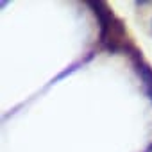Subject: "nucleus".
Here are the masks:
<instances>
[{
  "label": "nucleus",
  "mask_w": 152,
  "mask_h": 152,
  "mask_svg": "<svg viewBox=\"0 0 152 152\" xmlns=\"http://www.w3.org/2000/svg\"><path fill=\"white\" fill-rule=\"evenodd\" d=\"M88 7L93 11L97 22H99V43L102 48L107 52H127L131 47L127 39V31L124 20H120L109 4L102 2V0H95V2H88Z\"/></svg>",
  "instance_id": "1"
},
{
  "label": "nucleus",
  "mask_w": 152,
  "mask_h": 152,
  "mask_svg": "<svg viewBox=\"0 0 152 152\" xmlns=\"http://www.w3.org/2000/svg\"><path fill=\"white\" fill-rule=\"evenodd\" d=\"M127 54H129V59L132 63V68L138 75V79L141 83V88L145 91V95L150 99L152 102V66L148 64V61L141 56V50H138L134 45H131L127 48Z\"/></svg>",
  "instance_id": "2"
},
{
  "label": "nucleus",
  "mask_w": 152,
  "mask_h": 152,
  "mask_svg": "<svg viewBox=\"0 0 152 152\" xmlns=\"http://www.w3.org/2000/svg\"><path fill=\"white\" fill-rule=\"evenodd\" d=\"M147 152H152V145H150V148H148V150H147Z\"/></svg>",
  "instance_id": "3"
},
{
  "label": "nucleus",
  "mask_w": 152,
  "mask_h": 152,
  "mask_svg": "<svg viewBox=\"0 0 152 152\" xmlns=\"http://www.w3.org/2000/svg\"><path fill=\"white\" fill-rule=\"evenodd\" d=\"M150 23H152V20H150ZM150 27H152V25H150Z\"/></svg>",
  "instance_id": "4"
}]
</instances>
